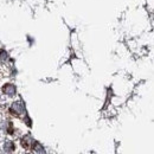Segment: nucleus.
Returning a JSON list of instances; mask_svg holds the SVG:
<instances>
[{"instance_id":"obj_3","label":"nucleus","mask_w":154,"mask_h":154,"mask_svg":"<svg viewBox=\"0 0 154 154\" xmlns=\"http://www.w3.org/2000/svg\"><path fill=\"white\" fill-rule=\"evenodd\" d=\"M5 149L8 151V152H12V151L14 149V143H13L12 141H6V143H5Z\"/></svg>"},{"instance_id":"obj_2","label":"nucleus","mask_w":154,"mask_h":154,"mask_svg":"<svg viewBox=\"0 0 154 154\" xmlns=\"http://www.w3.org/2000/svg\"><path fill=\"white\" fill-rule=\"evenodd\" d=\"M2 91H4L5 94L12 96V95L16 94V87H14L13 84H6V85L2 87Z\"/></svg>"},{"instance_id":"obj_1","label":"nucleus","mask_w":154,"mask_h":154,"mask_svg":"<svg viewBox=\"0 0 154 154\" xmlns=\"http://www.w3.org/2000/svg\"><path fill=\"white\" fill-rule=\"evenodd\" d=\"M24 104L21 103V102H16L13 106H12V108H11V112L13 113V114H20V113H23L24 112Z\"/></svg>"}]
</instances>
